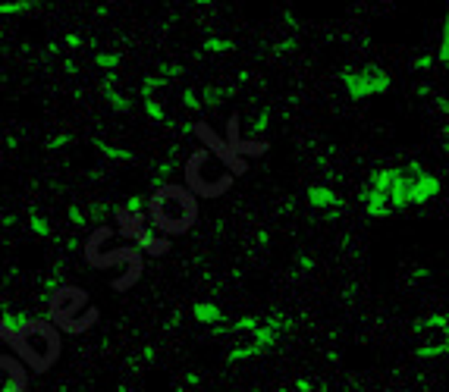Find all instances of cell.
Instances as JSON below:
<instances>
[{"label":"cell","mask_w":449,"mask_h":392,"mask_svg":"<svg viewBox=\"0 0 449 392\" xmlns=\"http://www.w3.org/2000/svg\"><path fill=\"white\" fill-rule=\"evenodd\" d=\"M148 226H151L154 232H161L163 239H170V235H183L195 226V220H198V198H195L192 192H188L186 185H161L154 192V198L148 201Z\"/></svg>","instance_id":"cell-1"},{"label":"cell","mask_w":449,"mask_h":392,"mask_svg":"<svg viewBox=\"0 0 449 392\" xmlns=\"http://www.w3.org/2000/svg\"><path fill=\"white\" fill-rule=\"evenodd\" d=\"M403 172H405V182H408V207L428 204L430 198H437V195H440V179L434 176V172L424 170L418 160L405 163Z\"/></svg>","instance_id":"cell-7"},{"label":"cell","mask_w":449,"mask_h":392,"mask_svg":"<svg viewBox=\"0 0 449 392\" xmlns=\"http://www.w3.org/2000/svg\"><path fill=\"white\" fill-rule=\"evenodd\" d=\"M13 349L35 373L47 371L60 358V333L47 320H26V326L13 336Z\"/></svg>","instance_id":"cell-4"},{"label":"cell","mask_w":449,"mask_h":392,"mask_svg":"<svg viewBox=\"0 0 449 392\" xmlns=\"http://www.w3.org/2000/svg\"><path fill=\"white\" fill-rule=\"evenodd\" d=\"M233 167L211 148H198L186 160V188L195 198H220L226 188H233Z\"/></svg>","instance_id":"cell-2"},{"label":"cell","mask_w":449,"mask_h":392,"mask_svg":"<svg viewBox=\"0 0 449 392\" xmlns=\"http://www.w3.org/2000/svg\"><path fill=\"white\" fill-rule=\"evenodd\" d=\"M308 204H314V207H321V210H336V207H343L345 201L333 192V188L314 185V188H308Z\"/></svg>","instance_id":"cell-9"},{"label":"cell","mask_w":449,"mask_h":392,"mask_svg":"<svg viewBox=\"0 0 449 392\" xmlns=\"http://www.w3.org/2000/svg\"><path fill=\"white\" fill-rule=\"evenodd\" d=\"M437 60L449 66V10H446V22H443V35H440V47H437Z\"/></svg>","instance_id":"cell-11"},{"label":"cell","mask_w":449,"mask_h":392,"mask_svg":"<svg viewBox=\"0 0 449 392\" xmlns=\"http://www.w3.org/2000/svg\"><path fill=\"white\" fill-rule=\"evenodd\" d=\"M29 389V373L10 355H0V392H26Z\"/></svg>","instance_id":"cell-8"},{"label":"cell","mask_w":449,"mask_h":392,"mask_svg":"<svg viewBox=\"0 0 449 392\" xmlns=\"http://www.w3.org/2000/svg\"><path fill=\"white\" fill-rule=\"evenodd\" d=\"M195 320H201V324H220L223 314H220V308H214V304H198V308H195Z\"/></svg>","instance_id":"cell-10"},{"label":"cell","mask_w":449,"mask_h":392,"mask_svg":"<svg viewBox=\"0 0 449 392\" xmlns=\"http://www.w3.org/2000/svg\"><path fill=\"white\" fill-rule=\"evenodd\" d=\"M31 0H0V10L4 13H16V10H26Z\"/></svg>","instance_id":"cell-12"},{"label":"cell","mask_w":449,"mask_h":392,"mask_svg":"<svg viewBox=\"0 0 449 392\" xmlns=\"http://www.w3.org/2000/svg\"><path fill=\"white\" fill-rule=\"evenodd\" d=\"M361 204H365L368 217L380 220L390 217L396 210L408 207V182H405V172L403 167H383L371 176V182L365 185L361 192Z\"/></svg>","instance_id":"cell-3"},{"label":"cell","mask_w":449,"mask_h":392,"mask_svg":"<svg viewBox=\"0 0 449 392\" xmlns=\"http://www.w3.org/2000/svg\"><path fill=\"white\" fill-rule=\"evenodd\" d=\"M51 314H54V320H57V326L69 329V333H82V329H89L94 324V317H98V311L89 304V295L73 286H63L54 292Z\"/></svg>","instance_id":"cell-5"},{"label":"cell","mask_w":449,"mask_h":392,"mask_svg":"<svg viewBox=\"0 0 449 392\" xmlns=\"http://www.w3.org/2000/svg\"><path fill=\"white\" fill-rule=\"evenodd\" d=\"M430 63H434V57H421L418 63H415V66H418V69H428V66H430Z\"/></svg>","instance_id":"cell-13"},{"label":"cell","mask_w":449,"mask_h":392,"mask_svg":"<svg viewBox=\"0 0 449 392\" xmlns=\"http://www.w3.org/2000/svg\"><path fill=\"white\" fill-rule=\"evenodd\" d=\"M340 82H343V88L349 91V98L368 100V98H377V94L390 91L393 76L383 66H345L340 73Z\"/></svg>","instance_id":"cell-6"}]
</instances>
